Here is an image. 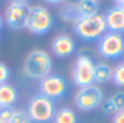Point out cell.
Here are the masks:
<instances>
[{"instance_id":"obj_14","label":"cell","mask_w":124,"mask_h":123,"mask_svg":"<svg viewBox=\"0 0 124 123\" xmlns=\"http://www.w3.org/2000/svg\"><path fill=\"white\" fill-rule=\"evenodd\" d=\"M76 6H78V10H79L80 18L93 16L99 10V5H98L96 0H78Z\"/></svg>"},{"instance_id":"obj_9","label":"cell","mask_w":124,"mask_h":123,"mask_svg":"<svg viewBox=\"0 0 124 123\" xmlns=\"http://www.w3.org/2000/svg\"><path fill=\"white\" fill-rule=\"evenodd\" d=\"M28 9H29V6L26 3L10 2L9 6L6 8V12H5L6 24L10 28H13V29L25 28V21H26V15H28Z\"/></svg>"},{"instance_id":"obj_5","label":"cell","mask_w":124,"mask_h":123,"mask_svg":"<svg viewBox=\"0 0 124 123\" xmlns=\"http://www.w3.org/2000/svg\"><path fill=\"white\" fill-rule=\"evenodd\" d=\"M98 54L107 60H115L124 56V35L121 32L107 31L98 40Z\"/></svg>"},{"instance_id":"obj_10","label":"cell","mask_w":124,"mask_h":123,"mask_svg":"<svg viewBox=\"0 0 124 123\" xmlns=\"http://www.w3.org/2000/svg\"><path fill=\"white\" fill-rule=\"evenodd\" d=\"M76 43L69 34H58L51 40V51L57 57H69L75 53Z\"/></svg>"},{"instance_id":"obj_7","label":"cell","mask_w":124,"mask_h":123,"mask_svg":"<svg viewBox=\"0 0 124 123\" xmlns=\"http://www.w3.org/2000/svg\"><path fill=\"white\" fill-rule=\"evenodd\" d=\"M104 101V92L98 85H88L79 88L75 95V105L82 111H92L101 107Z\"/></svg>"},{"instance_id":"obj_11","label":"cell","mask_w":124,"mask_h":123,"mask_svg":"<svg viewBox=\"0 0 124 123\" xmlns=\"http://www.w3.org/2000/svg\"><path fill=\"white\" fill-rule=\"evenodd\" d=\"M105 18V25L107 31L109 32H121L124 31V10L121 6H114L107 10L104 15Z\"/></svg>"},{"instance_id":"obj_1","label":"cell","mask_w":124,"mask_h":123,"mask_svg":"<svg viewBox=\"0 0 124 123\" xmlns=\"http://www.w3.org/2000/svg\"><path fill=\"white\" fill-rule=\"evenodd\" d=\"M53 68V59L45 50H32L23 60V68L22 72L29 79H38L48 76L51 73Z\"/></svg>"},{"instance_id":"obj_4","label":"cell","mask_w":124,"mask_h":123,"mask_svg":"<svg viewBox=\"0 0 124 123\" xmlns=\"http://www.w3.org/2000/svg\"><path fill=\"white\" fill-rule=\"evenodd\" d=\"M75 32L83 41L99 40L107 32V25H105L104 15L96 13L93 16H88V18L79 19L75 24Z\"/></svg>"},{"instance_id":"obj_24","label":"cell","mask_w":124,"mask_h":123,"mask_svg":"<svg viewBox=\"0 0 124 123\" xmlns=\"http://www.w3.org/2000/svg\"><path fill=\"white\" fill-rule=\"evenodd\" d=\"M47 3H50V5H64V3H67L69 0H45Z\"/></svg>"},{"instance_id":"obj_15","label":"cell","mask_w":124,"mask_h":123,"mask_svg":"<svg viewBox=\"0 0 124 123\" xmlns=\"http://www.w3.org/2000/svg\"><path fill=\"white\" fill-rule=\"evenodd\" d=\"M53 123H78V114L69 107H61L55 110Z\"/></svg>"},{"instance_id":"obj_27","label":"cell","mask_w":124,"mask_h":123,"mask_svg":"<svg viewBox=\"0 0 124 123\" xmlns=\"http://www.w3.org/2000/svg\"><path fill=\"white\" fill-rule=\"evenodd\" d=\"M115 2H117V3H118V6H120V5H121V3L124 2V0H115Z\"/></svg>"},{"instance_id":"obj_6","label":"cell","mask_w":124,"mask_h":123,"mask_svg":"<svg viewBox=\"0 0 124 123\" xmlns=\"http://www.w3.org/2000/svg\"><path fill=\"white\" fill-rule=\"evenodd\" d=\"M72 78L76 87L83 88L95 82V62L88 54H80L72 69Z\"/></svg>"},{"instance_id":"obj_28","label":"cell","mask_w":124,"mask_h":123,"mask_svg":"<svg viewBox=\"0 0 124 123\" xmlns=\"http://www.w3.org/2000/svg\"><path fill=\"white\" fill-rule=\"evenodd\" d=\"M120 6H121V9H123V10H124V2H123V3H121V5H120Z\"/></svg>"},{"instance_id":"obj_16","label":"cell","mask_w":124,"mask_h":123,"mask_svg":"<svg viewBox=\"0 0 124 123\" xmlns=\"http://www.w3.org/2000/svg\"><path fill=\"white\" fill-rule=\"evenodd\" d=\"M60 16L64 22H73V24H76L79 19H82L79 15L76 3H72V2H67L63 5V8L60 10Z\"/></svg>"},{"instance_id":"obj_8","label":"cell","mask_w":124,"mask_h":123,"mask_svg":"<svg viewBox=\"0 0 124 123\" xmlns=\"http://www.w3.org/2000/svg\"><path fill=\"white\" fill-rule=\"evenodd\" d=\"M39 94L51 98V100H58L63 98L67 92V82L61 75L50 73L48 76L42 78L39 81Z\"/></svg>"},{"instance_id":"obj_22","label":"cell","mask_w":124,"mask_h":123,"mask_svg":"<svg viewBox=\"0 0 124 123\" xmlns=\"http://www.w3.org/2000/svg\"><path fill=\"white\" fill-rule=\"evenodd\" d=\"M101 110H102V113H104V114H112V116H114V114L117 113L109 98H108V100H105V101H102V104H101Z\"/></svg>"},{"instance_id":"obj_19","label":"cell","mask_w":124,"mask_h":123,"mask_svg":"<svg viewBox=\"0 0 124 123\" xmlns=\"http://www.w3.org/2000/svg\"><path fill=\"white\" fill-rule=\"evenodd\" d=\"M9 123H32V120L29 119V116L25 110H15V114Z\"/></svg>"},{"instance_id":"obj_30","label":"cell","mask_w":124,"mask_h":123,"mask_svg":"<svg viewBox=\"0 0 124 123\" xmlns=\"http://www.w3.org/2000/svg\"><path fill=\"white\" fill-rule=\"evenodd\" d=\"M0 123H2V122H0Z\"/></svg>"},{"instance_id":"obj_12","label":"cell","mask_w":124,"mask_h":123,"mask_svg":"<svg viewBox=\"0 0 124 123\" xmlns=\"http://www.w3.org/2000/svg\"><path fill=\"white\" fill-rule=\"evenodd\" d=\"M18 101V89L12 84L0 85V107H13Z\"/></svg>"},{"instance_id":"obj_3","label":"cell","mask_w":124,"mask_h":123,"mask_svg":"<svg viewBox=\"0 0 124 123\" xmlns=\"http://www.w3.org/2000/svg\"><path fill=\"white\" fill-rule=\"evenodd\" d=\"M54 25V19L51 12L44 6H29L25 28L35 35H44L47 34Z\"/></svg>"},{"instance_id":"obj_2","label":"cell","mask_w":124,"mask_h":123,"mask_svg":"<svg viewBox=\"0 0 124 123\" xmlns=\"http://www.w3.org/2000/svg\"><path fill=\"white\" fill-rule=\"evenodd\" d=\"M55 110L57 108H55L54 100H51L42 94H37L28 101L25 111L28 113L32 123H48L53 120Z\"/></svg>"},{"instance_id":"obj_17","label":"cell","mask_w":124,"mask_h":123,"mask_svg":"<svg viewBox=\"0 0 124 123\" xmlns=\"http://www.w3.org/2000/svg\"><path fill=\"white\" fill-rule=\"evenodd\" d=\"M117 87L124 88V62L118 63L117 66L112 68V79H111Z\"/></svg>"},{"instance_id":"obj_21","label":"cell","mask_w":124,"mask_h":123,"mask_svg":"<svg viewBox=\"0 0 124 123\" xmlns=\"http://www.w3.org/2000/svg\"><path fill=\"white\" fill-rule=\"evenodd\" d=\"M9 76H10V69L8 68L6 63L0 62V85H3L9 81Z\"/></svg>"},{"instance_id":"obj_25","label":"cell","mask_w":124,"mask_h":123,"mask_svg":"<svg viewBox=\"0 0 124 123\" xmlns=\"http://www.w3.org/2000/svg\"><path fill=\"white\" fill-rule=\"evenodd\" d=\"M2 26H3V18H2V15H0V29H2Z\"/></svg>"},{"instance_id":"obj_13","label":"cell","mask_w":124,"mask_h":123,"mask_svg":"<svg viewBox=\"0 0 124 123\" xmlns=\"http://www.w3.org/2000/svg\"><path fill=\"white\" fill-rule=\"evenodd\" d=\"M112 79V66L105 62L95 63V82L96 84H105Z\"/></svg>"},{"instance_id":"obj_29","label":"cell","mask_w":124,"mask_h":123,"mask_svg":"<svg viewBox=\"0 0 124 123\" xmlns=\"http://www.w3.org/2000/svg\"><path fill=\"white\" fill-rule=\"evenodd\" d=\"M96 2H98V0H96Z\"/></svg>"},{"instance_id":"obj_20","label":"cell","mask_w":124,"mask_h":123,"mask_svg":"<svg viewBox=\"0 0 124 123\" xmlns=\"http://www.w3.org/2000/svg\"><path fill=\"white\" fill-rule=\"evenodd\" d=\"M13 114H15L13 107H0V122L2 123H9Z\"/></svg>"},{"instance_id":"obj_23","label":"cell","mask_w":124,"mask_h":123,"mask_svg":"<svg viewBox=\"0 0 124 123\" xmlns=\"http://www.w3.org/2000/svg\"><path fill=\"white\" fill-rule=\"evenodd\" d=\"M112 123H124V110L123 111H118L114 114L112 117Z\"/></svg>"},{"instance_id":"obj_18","label":"cell","mask_w":124,"mask_h":123,"mask_svg":"<svg viewBox=\"0 0 124 123\" xmlns=\"http://www.w3.org/2000/svg\"><path fill=\"white\" fill-rule=\"evenodd\" d=\"M109 100H111V103H112V105H114L117 113L124 110V92L123 91H118V92L112 94L109 97Z\"/></svg>"},{"instance_id":"obj_26","label":"cell","mask_w":124,"mask_h":123,"mask_svg":"<svg viewBox=\"0 0 124 123\" xmlns=\"http://www.w3.org/2000/svg\"><path fill=\"white\" fill-rule=\"evenodd\" d=\"M12 2H21V3H26L28 0H12Z\"/></svg>"}]
</instances>
